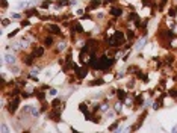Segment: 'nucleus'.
<instances>
[{
	"instance_id": "nucleus-40",
	"label": "nucleus",
	"mask_w": 177,
	"mask_h": 133,
	"mask_svg": "<svg viewBox=\"0 0 177 133\" xmlns=\"http://www.w3.org/2000/svg\"><path fill=\"white\" fill-rule=\"evenodd\" d=\"M48 6H50V2H43V3H41V8H43V9H47Z\"/></svg>"
},
{
	"instance_id": "nucleus-29",
	"label": "nucleus",
	"mask_w": 177,
	"mask_h": 133,
	"mask_svg": "<svg viewBox=\"0 0 177 133\" xmlns=\"http://www.w3.org/2000/svg\"><path fill=\"white\" fill-rule=\"evenodd\" d=\"M118 124H120V121H115L112 126H109V132H113V130H118Z\"/></svg>"
},
{
	"instance_id": "nucleus-30",
	"label": "nucleus",
	"mask_w": 177,
	"mask_h": 133,
	"mask_svg": "<svg viewBox=\"0 0 177 133\" xmlns=\"http://www.w3.org/2000/svg\"><path fill=\"white\" fill-rule=\"evenodd\" d=\"M79 110L83 112V114H86V112H88V107H86V104H85V103H80V104H79Z\"/></svg>"
},
{
	"instance_id": "nucleus-19",
	"label": "nucleus",
	"mask_w": 177,
	"mask_h": 133,
	"mask_svg": "<svg viewBox=\"0 0 177 133\" xmlns=\"http://www.w3.org/2000/svg\"><path fill=\"white\" fill-rule=\"evenodd\" d=\"M113 110H115L117 114H120V112L123 110V101H120V100H118V101L115 103V106H113Z\"/></svg>"
},
{
	"instance_id": "nucleus-15",
	"label": "nucleus",
	"mask_w": 177,
	"mask_h": 133,
	"mask_svg": "<svg viewBox=\"0 0 177 133\" xmlns=\"http://www.w3.org/2000/svg\"><path fill=\"white\" fill-rule=\"evenodd\" d=\"M115 94H117V98L120 100V101H124V100L127 98L126 91H123V89H117V91H115Z\"/></svg>"
},
{
	"instance_id": "nucleus-44",
	"label": "nucleus",
	"mask_w": 177,
	"mask_h": 133,
	"mask_svg": "<svg viewBox=\"0 0 177 133\" xmlns=\"http://www.w3.org/2000/svg\"><path fill=\"white\" fill-rule=\"evenodd\" d=\"M17 33H18V29H15V30H12V32L9 33V35H8V38H14V36H15Z\"/></svg>"
},
{
	"instance_id": "nucleus-18",
	"label": "nucleus",
	"mask_w": 177,
	"mask_h": 133,
	"mask_svg": "<svg viewBox=\"0 0 177 133\" xmlns=\"http://www.w3.org/2000/svg\"><path fill=\"white\" fill-rule=\"evenodd\" d=\"M105 82H106L105 79H94V80L89 82V86H100V85H103Z\"/></svg>"
},
{
	"instance_id": "nucleus-3",
	"label": "nucleus",
	"mask_w": 177,
	"mask_h": 133,
	"mask_svg": "<svg viewBox=\"0 0 177 133\" xmlns=\"http://www.w3.org/2000/svg\"><path fill=\"white\" fill-rule=\"evenodd\" d=\"M23 112H24V114H29V115L33 116V118H36V116L39 115V110H38L35 106H30V104L24 106V107H23Z\"/></svg>"
},
{
	"instance_id": "nucleus-22",
	"label": "nucleus",
	"mask_w": 177,
	"mask_h": 133,
	"mask_svg": "<svg viewBox=\"0 0 177 133\" xmlns=\"http://www.w3.org/2000/svg\"><path fill=\"white\" fill-rule=\"evenodd\" d=\"M35 2H20L18 5H17V8L18 9H23V8H26V6H29V5H33Z\"/></svg>"
},
{
	"instance_id": "nucleus-13",
	"label": "nucleus",
	"mask_w": 177,
	"mask_h": 133,
	"mask_svg": "<svg viewBox=\"0 0 177 133\" xmlns=\"http://www.w3.org/2000/svg\"><path fill=\"white\" fill-rule=\"evenodd\" d=\"M109 12H111V15L112 17H121L123 15V9H121L120 6H113Z\"/></svg>"
},
{
	"instance_id": "nucleus-50",
	"label": "nucleus",
	"mask_w": 177,
	"mask_h": 133,
	"mask_svg": "<svg viewBox=\"0 0 177 133\" xmlns=\"http://www.w3.org/2000/svg\"><path fill=\"white\" fill-rule=\"evenodd\" d=\"M11 17H12V18H20V14H12Z\"/></svg>"
},
{
	"instance_id": "nucleus-32",
	"label": "nucleus",
	"mask_w": 177,
	"mask_h": 133,
	"mask_svg": "<svg viewBox=\"0 0 177 133\" xmlns=\"http://www.w3.org/2000/svg\"><path fill=\"white\" fill-rule=\"evenodd\" d=\"M100 110H101V112H108V110H109V104H108V103H103V104L100 106Z\"/></svg>"
},
{
	"instance_id": "nucleus-43",
	"label": "nucleus",
	"mask_w": 177,
	"mask_h": 133,
	"mask_svg": "<svg viewBox=\"0 0 177 133\" xmlns=\"http://www.w3.org/2000/svg\"><path fill=\"white\" fill-rule=\"evenodd\" d=\"M6 8H8V0H2V9L5 11Z\"/></svg>"
},
{
	"instance_id": "nucleus-36",
	"label": "nucleus",
	"mask_w": 177,
	"mask_h": 133,
	"mask_svg": "<svg viewBox=\"0 0 177 133\" xmlns=\"http://www.w3.org/2000/svg\"><path fill=\"white\" fill-rule=\"evenodd\" d=\"M168 15H170V17H176L177 15V9H176V8H171V9H170V12H168Z\"/></svg>"
},
{
	"instance_id": "nucleus-34",
	"label": "nucleus",
	"mask_w": 177,
	"mask_h": 133,
	"mask_svg": "<svg viewBox=\"0 0 177 133\" xmlns=\"http://www.w3.org/2000/svg\"><path fill=\"white\" fill-rule=\"evenodd\" d=\"M0 130H2V133H8V132H9V129H8V126H6L5 123H2V127H0Z\"/></svg>"
},
{
	"instance_id": "nucleus-37",
	"label": "nucleus",
	"mask_w": 177,
	"mask_h": 133,
	"mask_svg": "<svg viewBox=\"0 0 177 133\" xmlns=\"http://www.w3.org/2000/svg\"><path fill=\"white\" fill-rule=\"evenodd\" d=\"M166 2H168V0H161V5H159V12H162V11H163V8H165Z\"/></svg>"
},
{
	"instance_id": "nucleus-45",
	"label": "nucleus",
	"mask_w": 177,
	"mask_h": 133,
	"mask_svg": "<svg viewBox=\"0 0 177 133\" xmlns=\"http://www.w3.org/2000/svg\"><path fill=\"white\" fill-rule=\"evenodd\" d=\"M127 88H129V89H132V88H135V80H133V79H132V80H130L129 83H127Z\"/></svg>"
},
{
	"instance_id": "nucleus-39",
	"label": "nucleus",
	"mask_w": 177,
	"mask_h": 133,
	"mask_svg": "<svg viewBox=\"0 0 177 133\" xmlns=\"http://www.w3.org/2000/svg\"><path fill=\"white\" fill-rule=\"evenodd\" d=\"M136 71H138V66H129V68H127V73H136Z\"/></svg>"
},
{
	"instance_id": "nucleus-16",
	"label": "nucleus",
	"mask_w": 177,
	"mask_h": 133,
	"mask_svg": "<svg viewBox=\"0 0 177 133\" xmlns=\"http://www.w3.org/2000/svg\"><path fill=\"white\" fill-rule=\"evenodd\" d=\"M145 115H147V112H144V114H142V115L139 116V119H138V123H136V124H135V126H133V127H130V129H132V130H133V132H135V130H138V129H139V127H141V124H142V121H144V118H145Z\"/></svg>"
},
{
	"instance_id": "nucleus-49",
	"label": "nucleus",
	"mask_w": 177,
	"mask_h": 133,
	"mask_svg": "<svg viewBox=\"0 0 177 133\" xmlns=\"http://www.w3.org/2000/svg\"><path fill=\"white\" fill-rule=\"evenodd\" d=\"M113 0H103V2H101V3H103V5H108V3H112Z\"/></svg>"
},
{
	"instance_id": "nucleus-23",
	"label": "nucleus",
	"mask_w": 177,
	"mask_h": 133,
	"mask_svg": "<svg viewBox=\"0 0 177 133\" xmlns=\"http://www.w3.org/2000/svg\"><path fill=\"white\" fill-rule=\"evenodd\" d=\"M68 5H71V2H68V0H58L56 2V6H68Z\"/></svg>"
},
{
	"instance_id": "nucleus-42",
	"label": "nucleus",
	"mask_w": 177,
	"mask_h": 133,
	"mask_svg": "<svg viewBox=\"0 0 177 133\" xmlns=\"http://www.w3.org/2000/svg\"><path fill=\"white\" fill-rule=\"evenodd\" d=\"M168 94H170L171 97H174V98H177V89H171V91H170Z\"/></svg>"
},
{
	"instance_id": "nucleus-21",
	"label": "nucleus",
	"mask_w": 177,
	"mask_h": 133,
	"mask_svg": "<svg viewBox=\"0 0 177 133\" xmlns=\"http://www.w3.org/2000/svg\"><path fill=\"white\" fill-rule=\"evenodd\" d=\"M135 106H141V104H144V97L142 95H136V98H135Z\"/></svg>"
},
{
	"instance_id": "nucleus-46",
	"label": "nucleus",
	"mask_w": 177,
	"mask_h": 133,
	"mask_svg": "<svg viewBox=\"0 0 177 133\" xmlns=\"http://www.w3.org/2000/svg\"><path fill=\"white\" fill-rule=\"evenodd\" d=\"M48 107V103H46V101H43V107H41V112H44L46 109Z\"/></svg>"
},
{
	"instance_id": "nucleus-41",
	"label": "nucleus",
	"mask_w": 177,
	"mask_h": 133,
	"mask_svg": "<svg viewBox=\"0 0 177 133\" xmlns=\"http://www.w3.org/2000/svg\"><path fill=\"white\" fill-rule=\"evenodd\" d=\"M9 24H11V20H6V18H5V20L2 21V26H3V27H6V26H9Z\"/></svg>"
},
{
	"instance_id": "nucleus-28",
	"label": "nucleus",
	"mask_w": 177,
	"mask_h": 133,
	"mask_svg": "<svg viewBox=\"0 0 177 133\" xmlns=\"http://www.w3.org/2000/svg\"><path fill=\"white\" fill-rule=\"evenodd\" d=\"M39 74V68L38 66H35V68H30V71H29V76H38Z\"/></svg>"
},
{
	"instance_id": "nucleus-5",
	"label": "nucleus",
	"mask_w": 177,
	"mask_h": 133,
	"mask_svg": "<svg viewBox=\"0 0 177 133\" xmlns=\"http://www.w3.org/2000/svg\"><path fill=\"white\" fill-rule=\"evenodd\" d=\"M76 76H77V79H85L88 76V66L86 65L77 66L76 68Z\"/></svg>"
},
{
	"instance_id": "nucleus-27",
	"label": "nucleus",
	"mask_w": 177,
	"mask_h": 133,
	"mask_svg": "<svg viewBox=\"0 0 177 133\" xmlns=\"http://www.w3.org/2000/svg\"><path fill=\"white\" fill-rule=\"evenodd\" d=\"M65 46H67V44H65L64 41H62V42H58V46H56V51H64Z\"/></svg>"
},
{
	"instance_id": "nucleus-8",
	"label": "nucleus",
	"mask_w": 177,
	"mask_h": 133,
	"mask_svg": "<svg viewBox=\"0 0 177 133\" xmlns=\"http://www.w3.org/2000/svg\"><path fill=\"white\" fill-rule=\"evenodd\" d=\"M113 36H115V39H117L118 46H123V44H124V41H126V35H124V32L117 30V32H113Z\"/></svg>"
},
{
	"instance_id": "nucleus-48",
	"label": "nucleus",
	"mask_w": 177,
	"mask_h": 133,
	"mask_svg": "<svg viewBox=\"0 0 177 133\" xmlns=\"http://www.w3.org/2000/svg\"><path fill=\"white\" fill-rule=\"evenodd\" d=\"M48 94H50V95H56V89H50Z\"/></svg>"
},
{
	"instance_id": "nucleus-6",
	"label": "nucleus",
	"mask_w": 177,
	"mask_h": 133,
	"mask_svg": "<svg viewBox=\"0 0 177 133\" xmlns=\"http://www.w3.org/2000/svg\"><path fill=\"white\" fill-rule=\"evenodd\" d=\"M70 32H71V35H74V33H83V26H82L79 21H73Z\"/></svg>"
},
{
	"instance_id": "nucleus-24",
	"label": "nucleus",
	"mask_w": 177,
	"mask_h": 133,
	"mask_svg": "<svg viewBox=\"0 0 177 133\" xmlns=\"http://www.w3.org/2000/svg\"><path fill=\"white\" fill-rule=\"evenodd\" d=\"M142 5H144V6H151V8H153V6L156 5V0H142Z\"/></svg>"
},
{
	"instance_id": "nucleus-12",
	"label": "nucleus",
	"mask_w": 177,
	"mask_h": 133,
	"mask_svg": "<svg viewBox=\"0 0 177 133\" xmlns=\"http://www.w3.org/2000/svg\"><path fill=\"white\" fill-rule=\"evenodd\" d=\"M47 30L50 33H55V35H61V27H59V26H56V24H48Z\"/></svg>"
},
{
	"instance_id": "nucleus-33",
	"label": "nucleus",
	"mask_w": 177,
	"mask_h": 133,
	"mask_svg": "<svg viewBox=\"0 0 177 133\" xmlns=\"http://www.w3.org/2000/svg\"><path fill=\"white\" fill-rule=\"evenodd\" d=\"M59 104H61V98H55L51 101V106H53V107H58Z\"/></svg>"
},
{
	"instance_id": "nucleus-7",
	"label": "nucleus",
	"mask_w": 177,
	"mask_h": 133,
	"mask_svg": "<svg viewBox=\"0 0 177 133\" xmlns=\"http://www.w3.org/2000/svg\"><path fill=\"white\" fill-rule=\"evenodd\" d=\"M44 47H46V46H35L32 50V54L35 58H43V56H44V51H46Z\"/></svg>"
},
{
	"instance_id": "nucleus-38",
	"label": "nucleus",
	"mask_w": 177,
	"mask_h": 133,
	"mask_svg": "<svg viewBox=\"0 0 177 133\" xmlns=\"http://www.w3.org/2000/svg\"><path fill=\"white\" fill-rule=\"evenodd\" d=\"M11 73H12V74H18V73H20V70H18L15 65H11Z\"/></svg>"
},
{
	"instance_id": "nucleus-4",
	"label": "nucleus",
	"mask_w": 177,
	"mask_h": 133,
	"mask_svg": "<svg viewBox=\"0 0 177 133\" xmlns=\"http://www.w3.org/2000/svg\"><path fill=\"white\" fill-rule=\"evenodd\" d=\"M17 62V58L14 54H11V53H8V54H5L3 56V61H2V65H5V64H8V65H15Z\"/></svg>"
},
{
	"instance_id": "nucleus-26",
	"label": "nucleus",
	"mask_w": 177,
	"mask_h": 133,
	"mask_svg": "<svg viewBox=\"0 0 177 133\" xmlns=\"http://www.w3.org/2000/svg\"><path fill=\"white\" fill-rule=\"evenodd\" d=\"M51 44H53V38H51V36H47V38H44V46H46V47H50Z\"/></svg>"
},
{
	"instance_id": "nucleus-9",
	"label": "nucleus",
	"mask_w": 177,
	"mask_h": 133,
	"mask_svg": "<svg viewBox=\"0 0 177 133\" xmlns=\"http://www.w3.org/2000/svg\"><path fill=\"white\" fill-rule=\"evenodd\" d=\"M100 5H101V0H91V2H89V5L86 6V9H85V11H86V12H91V11L97 9Z\"/></svg>"
},
{
	"instance_id": "nucleus-11",
	"label": "nucleus",
	"mask_w": 177,
	"mask_h": 133,
	"mask_svg": "<svg viewBox=\"0 0 177 133\" xmlns=\"http://www.w3.org/2000/svg\"><path fill=\"white\" fill-rule=\"evenodd\" d=\"M44 91H46V89H43V88H41V91L35 89V91H33V95L39 100V101H44V100H46V92H44Z\"/></svg>"
},
{
	"instance_id": "nucleus-47",
	"label": "nucleus",
	"mask_w": 177,
	"mask_h": 133,
	"mask_svg": "<svg viewBox=\"0 0 177 133\" xmlns=\"http://www.w3.org/2000/svg\"><path fill=\"white\" fill-rule=\"evenodd\" d=\"M21 97H23V98H29V97H32V95H30L29 92H21Z\"/></svg>"
},
{
	"instance_id": "nucleus-52",
	"label": "nucleus",
	"mask_w": 177,
	"mask_h": 133,
	"mask_svg": "<svg viewBox=\"0 0 177 133\" xmlns=\"http://www.w3.org/2000/svg\"><path fill=\"white\" fill-rule=\"evenodd\" d=\"M176 2H177V0H176Z\"/></svg>"
},
{
	"instance_id": "nucleus-14",
	"label": "nucleus",
	"mask_w": 177,
	"mask_h": 133,
	"mask_svg": "<svg viewBox=\"0 0 177 133\" xmlns=\"http://www.w3.org/2000/svg\"><path fill=\"white\" fill-rule=\"evenodd\" d=\"M35 59H36V58H35V56H33L32 53H30V54H27V56H24V61H23V62H24V64H26V65H33V62H35Z\"/></svg>"
},
{
	"instance_id": "nucleus-25",
	"label": "nucleus",
	"mask_w": 177,
	"mask_h": 133,
	"mask_svg": "<svg viewBox=\"0 0 177 133\" xmlns=\"http://www.w3.org/2000/svg\"><path fill=\"white\" fill-rule=\"evenodd\" d=\"M126 38H127L129 41H133V39H135V32H133V30H127V32H126Z\"/></svg>"
},
{
	"instance_id": "nucleus-17",
	"label": "nucleus",
	"mask_w": 177,
	"mask_h": 133,
	"mask_svg": "<svg viewBox=\"0 0 177 133\" xmlns=\"http://www.w3.org/2000/svg\"><path fill=\"white\" fill-rule=\"evenodd\" d=\"M129 18L135 21V24H136V26H141V20H139V17H138L136 12H133V11H132V12L129 14Z\"/></svg>"
},
{
	"instance_id": "nucleus-2",
	"label": "nucleus",
	"mask_w": 177,
	"mask_h": 133,
	"mask_svg": "<svg viewBox=\"0 0 177 133\" xmlns=\"http://www.w3.org/2000/svg\"><path fill=\"white\" fill-rule=\"evenodd\" d=\"M18 106H20V97L15 95V97H12V98L9 100V103H8V112L12 115V114H15L17 109H18Z\"/></svg>"
},
{
	"instance_id": "nucleus-20",
	"label": "nucleus",
	"mask_w": 177,
	"mask_h": 133,
	"mask_svg": "<svg viewBox=\"0 0 177 133\" xmlns=\"http://www.w3.org/2000/svg\"><path fill=\"white\" fill-rule=\"evenodd\" d=\"M26 15L27 17H33V15H39V12L35 9V8H30V9H27L26 11Z\"/></svg>"
},
{
	"instance_id": "nucleus-10",
	"label": "nucleus",
	"mask_w": 177,
	"mask_h": 133,
	"mask_svg": "<svg viewBox=\"0 0 177 133\" xmlns=\"http://www.w3.org/2000/svg\"><path fill=\"white\" fill-rule=\"evenodd\" d=\"M145 44H147V36H141V38H139V41H138V42H136V46H135V50H136V51H141V50L144 49V46Z\"/></svg>"
},
{
	"instance_id": "nucleus-31",
	"label": "nucleus",
	"mask_w": 177,
	"mask_h": 133,
	"mask_svg": "<svg viewBox=\"0 0 177 133\" xmlns=\"http://www.w3.org/2000/svg\"><path fill=\"white\" fill-rule=\"evenodd\" d=\"M20 26H21V27H27V26H30V21H29V20H21V21H20Z\"/></svg>"
},
{
	"instance_id": "nucleus-35",
	"label": "nucleus",
	"mask_w": 177,
	"mask_h": 133,
	"mask_svg": "<svg viewBox=\"0 0 177 133\" xmlns=\"http://www.w3.org/2000/svg\"><path fill=\"white\" fill-rule=\"evenodd\" d=\"M173 61H174V58H173V56H171V54H170V56H166V58H165V64H168V65H170V64H173Z\"/></svg>"
},
{
	"instance_id": "nucleus-1",
	"label": "nucleus",
	"mask_w": 177,
	"mask_h": 133,
	"mask_svg": "<svg viewBox=\"0 0 177 133\" xmlns=\"http://www.w3.org/2000/svg\"><path fill=\"white\" fill-rule=\"evenodd\" d=\"M113 58L112 56H108V54H103L101 58H98L97 61V65H96V70H109L111 66L113 65Z\"/></svg>"
},
{
	"instance_id": "nucleus-51",
	"label": "nucleus",
	"mask_w": 177,
	"mask_h": 133,
	"mask_svg": "<svg viewBox=\"0 0 177 133\" xmlns=\"http://www.w3.org/2000/svg\"><path fill=\"white\" fill-rule=\"evenodd\" d=\"M173 132H177V124L174 126V127H173Z\"/></svg>"
}]
</instances>
